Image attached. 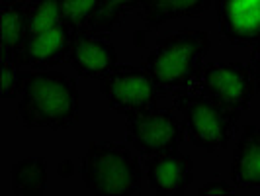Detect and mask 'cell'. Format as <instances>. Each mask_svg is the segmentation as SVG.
Instances as JSON below:
<instances>
[{"mask_svg": "<svg viewBox=\"0 0 260 196\" xmlns=\"http://www.w3.org/2000/svg\"><path fill=\"white\" fill-rule=\"evenodd\" d=\"M18 122L27 130L61 131L78 122L80 94L77 80L59 71H24Z\"/></svg>", "mask_w": 260, "mask_h": 196, "instance_id": "6da1fadb", "label": "cell"}, {"mask_svg": "<svg viewBox=\"0 0 260 196\" xmlns=\"http://www.w3.org/2000/svg\"><path fill=\"white\" fill-rule=\"evenodd\" d=\"M209 47L206 30H178L156 41L145 59V69L160 91H180L196 80Z\"/></svg>", "mask_w": 260, "mask_h": 196, "instance_id": "7a4b0ae2", "label": "cell"}, {"mask_svg": "<svg viewBox=\"0 0 260 196\" xmlns=\"http://www.w3.org/2000/svg\"><path fill=\"white\" fill-rule=\"evenodd\" d=\"M80 177L90 194L133 196L141 192L143 169L127 145L90 142L80 159Z\"/></svg>", "mask_w": 260, "mask_h": 196, "instance_id": "3957f363", "label": "cell"}, {"mask_svg": "<svg viewBox=\"0 0 260 196\" xmlns=\"http://www.w3.org/2000/svg\"><path fill=\"white\" fill-rule=\"evenodd\" d=\"M174 110L182 116L188 139L208 153L221 151L231 144L241 116V112L211 100L196 82L174 94Z\"/></svg>", "mask_w": 260, "mask_h": 196, "instance_id": "277c9868", "label": "cell"}, {"mask_svg": "<svg viewBox=\"0 0 260 196\" xmlns=\"http://www.w3.org/2000/svg\"><path fill=\"white\" fill-rule=\"evenodd\" d=\"M211 100L235 112H245L260 92V77L250 63H204L194 80Z\"/></svg>", "mask_w": 260, "mask_h": 196, "instance_id": "5b68a950", "label": "cell"}, {"mask_svg": "<svg viewBox=\"0 0 260 196\" xmlns=\"http://www.w3.org/2000/svg\"><path fill=\"white\" fill-rule=\"evenodd\" d=\"M100 92L117 114L133 116L158 104L160 89L145 67L116 65L100 78Z\"/></svg>", "mask_w": 260, "mask_h": 196, "instance_id": "8992f818", "label": "cell"}, {"mask_svg": "<svg viewBox=\"0 0 260 196\" xmlns=\"http://www.w3.org/2000/svg\"><path fill=\"white\" fill-rule=\"evenodd\" d=\"M125 135L137 153L151 157L178 149L186 137V128L172 110L155 106L127 118Z\"/></svg>", "mask_w": 260, "mask_h": 196, "instance_id": "52a82bcc", "label": "cell"}, {"mask_svg": "<svg viewBox=\"0 0 260 196\" xmlns=\"http://www.w3.org/2000/svg\"><path fill=\"white\" fill-rule=\"evenodd\" d=\"M145 175L155 194L182 196L194 181V161L190 155L172 149L167 153L147 157Z\"/></svg>", "mask_w": 260, "mask_h": 196, "instance_id": "ba28073f", "label": "cell"}, {"mask_svg": "<svg viewBox=\"0 0 260 196\" xmlns=\"http://www.w3.org/2000/svg\"><path fill=\"white\" fill-rule=\"evenodd\" d=\"M223 38L237 47H252L260 41V0H215Z\"/></svg>", "mask_w": 260, "mask_h": 196, "instance_id": "9c48e42d", "label": "cell"}, {"mask_svg": "<svg viewBox=\"0 0 260 196\" xmlns=\"http://www.w3.org/2000/svg\"><path fill=\"white\" fill-rule=\"evenodd\" d=\"M69 63L80 78H100L117 65V49L110 39L80 30L75 34Z\"/></svg>", "mask_w": 260, "mask_h": 196, "instance_id": "30bf717a", "label": "cell"}, {"mask_svg": "<svg viewBox=\"0 0 260 196\" xmlns=\"http://www.w3.org/2000/svg\"><path fill=\"white\" fill-rule=\"evenodd\" d=\"M75 30L67 24H57L45 32L26 39L24 47V65L34 69H49L69 61L71 47L75 41Z\"/></svg>", "mask_w": 260, "mask_h": 196, "instance_id": "8fae6325", "label": "cell"}, {"mask_svg": "<svg viewBox=\"0 0 260 196\" xmlns=\"http://www.w3.org/2000/svg\"><path fill=\"white\" fill-rule=\"evenodd\" d=\"M229 175L235 188H260V126L243 128L235 144Z\"/></svg>", "mask_w": 260, "mask_h": 196, "instance_id": "7c38bea8", "label": "cell"}, {"mask_svg": "<svg viewBox=\"0 0 260 196\" xmlns=\"http://www.w3.org/2000/svg\"><path fill=\"white\" fill-rule=\"evenodd\" d=\"M26 0H2L0 4V53L16 65H24L26 47Z\"/></svg>", "mask_w": 260, "mask_h": 196, "instance_id": "4fadbf2b", "label": "cell"}, {"mask_svg": "<svg viewBox=\"0 0 260 196\" xmlns=\"http://www.w3.org/2000/svg\"><path fill=\"white\" fill-rule=\"evenodd\" d=\"M215 4V0H145L141 22L147 30H158L178 18H198Z\"/></svg>", "mask_w": 260, "mask_h": 196, "instance_id": "5bb4252c", "label": "cell"}, {"mask_svg": "<svg viewBox=\"0 0 260 196\" xmlns=\"http://www.w3.org/2000/svg\"><path fill=\"white\" fill-rule=\"evenodd\" d=\"M12 192L18 196H41L47 188L45 157H26L10 167Z\"/></svg>", "mask_w": 260, "mask_h": 196, "instance_id": "9a60e30c", "label": "cell"}, {"mask_svg": "<svg viewBox=\"0 0 260 196\" xmlns=\"http://www.w3.org/2000/svg\"><path fill=\"white\" fill-rule=\"evenodd\" d=\"M145 0H102L100 10L96 14V18L92 20L90 32L94 34H108L114 32L123 24V20L127 18V14L141 8Z\"/></svg>", "mask_w": 260, "mask_h": 196, "instance_id": "2e32d148", "label": "cell"}, {"mask_svg": "<svg viewBox=\"0 0 260 196\" xmlns=\"http://www.w3.org/2000/svg\"><path fill=\"white\" fill-rule=\"evenodd\" d=\"M61 24V0H27L26 39Z\"/></svg>", "mask_w": 260, "mask_h": 196, "instance_id": "e0dca14e", "label": "cell"}, {"mask_svg": "<svg viewBox=\"0 0 260 196\" xmlns=\"http://www.w3.org/2000/svg\"><path fill=\"white\" fill-rule=\"evenodd\" d=\"M102 0H61V22L75 32L88 30Z\"/></svg>", "mask_w": 260, "mask_h": 196, "instance_id": "ac0fdd59", "label": "cell"}, {"mask_svg": "<svg viewBox=\"0 0 260 196\" xmlns=\"http://www.w3.org/2000/svg\"><path fill=\"white\" fill-rule=\"evenodd\" d=\"M22 80H24V71L20 65H16L10 59H2V100L16 98L22 91Z\"/></svg>", "mask_w": 260, "mask_h": 196, "instance_id": "d6986e66", "label": "cell"}, {"mask_svg": "<svg viewBox=\"0 0 260 196\" xmlns=\"http://www.w3.org/2000/svg\"><path fill=\"white\" fill-rule=\"evenodd\" d=\"M235 184H227L223 181H213V183L202 184L198 188V194H233Z\"/></svg>", "mask_w": 260, "mask_h": 196, "instance_id": "ffe728a7", "label": "cell"}, {"mask_svg": "<svg viewBox=\"0 0 260 196\" xmlns=\"http://www.w3.org/2000/svg\"><path fill=\"white\" fill-rule=\"evenodd\" d=\"M250 65L256 69V73H258V77H260V41L256 45H252V51H250Z\"/></svg>", "mask_w": 260, "mask_h": 196, "instance_id": "44dd1931", "label": "cell"}, {"mask_svg": "<svg viewBox=\"0 0 260 196\" xmlns=\"http://www.w3.org/2000/svg\"><path fill=\"white\" fill-rule=\"evenodd\" d=\"M59 175L61 177H73V173H75V169H73V161H63V163H59Z\"/></svg>", "mask_w": 260, "mask_h": 196, "instance_id": "7402d4cb", "label": "cell"}]
</instances>
